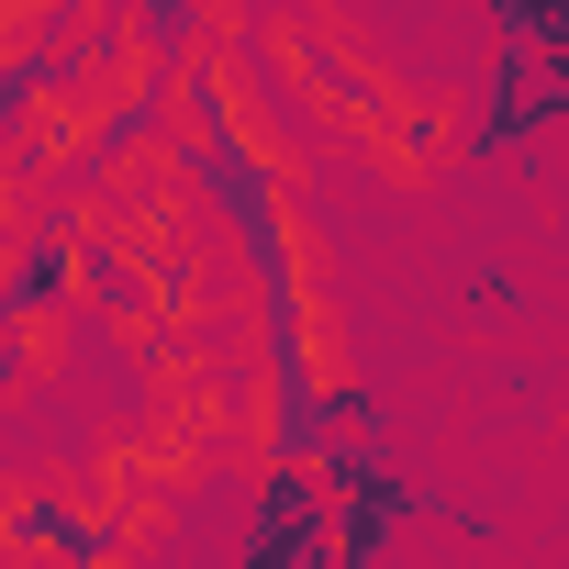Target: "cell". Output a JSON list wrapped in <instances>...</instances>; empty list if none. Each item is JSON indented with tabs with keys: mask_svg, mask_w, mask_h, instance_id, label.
<instances>
[{
	"mask_svg": "<svg viewBox=\"0 0 569 569\" xmlns=\"http://www.w3.org/2000/svg\"><path fill=\"white\" fill-rule=\"evenodd\" d=\"M0 569H23V547H12V513H0Z\"/></svg>",
	"mask_w": 569,
	"mask_h": 569,
	"instance_id": "4",
	"label": "cell"
},
{
	"mask_svg": "<svg viewBox=\"0 0 569 569\" xmlns=\"http://www.w3.org/2000/svg\"><path fill=\"white\" fill-rule=\"evenodd\" d=\"M23 12H34V0H0V34H12V23H23Z\"/></svg>",
	"mask_w": 569,
	"mask_h": 569,
	"instance_id": "5",
	"label": "cell"
},
{
	"mask_svg": "<svg viewBox=\"0 0 569 569\" xmlns=\"http://www.w3.org/2000/svg\"><path fill=\"white\" fill-rule=\"evenodd\" d=\"M34 358H46V325H23V313H0V402H12V391L34 380Z\"/></svg>",
	"mask_w": 569,
	"mask_h": 569,
	"instance_id": "3",
	"label": "cell"
},
{
	"mask_svg": "<svg viewBox=\"0 0 569 569\" xmlns=\"http://www.w3.org/2000/svg\"><path fill=\"white\" fill-rule=\"evenodd\" d=\"M0 513H12L23 558H68V569H123L134 558V525L101 513V502H79V491H12Z\"/></svg>",
	"mask_w": 569,
	"mask_h": 569,
	"instance_id": "1",
	"label": "cell"
},
{
	"mask_svg": "<svg viewBox=\"0 0 569 569\" xmlns=\"http://www.w3.org/2000/svg\"><path fill=\"white\" fill-rule=\"evenodd\" d=\"M146 146H179V112H168V79H157V68L123 79V90L68 134V179H112V168H134Z\"/></svg>",
	"mask_w": 569,
	"mask_h": 569,
	"instance_id": "2",
	"label": "cell"
}]
</instances>
